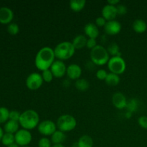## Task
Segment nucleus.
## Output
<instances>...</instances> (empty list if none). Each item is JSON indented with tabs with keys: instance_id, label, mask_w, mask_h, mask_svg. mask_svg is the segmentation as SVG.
<instances>
[{
	"instance_id": "nucleus-1",
	"label": "nucleus",
	"mask_w": 147,
	"mask_h": 147,
	"mask_svg": "<svg viewBox=\"0 0 147 147\" xmlns=\"http://www.w3.org/2000/svg\"><path fill=\"white\" fill-rule=\"evenodd\" d=\"M55 55L54 49L50 47H42L37 52L34 58V64L36 67L41 71L48 70L54 63Z\"/></svg>"
},
{
	"instance_id": "nucleus-2",
	"label": "nucleus",
	"mask_w": 147,
	"mask_h": 147,
	"mask_svg": "<svg viewBox=\"0 0 147 147\" xmlns=\"http://www.w3.org/2000/svg\"><path fill=\"white\" fill-rule=\"evenodd\" d=\"M40 116L37 111L28 109L21 113L19 123L24 129L32 130L37 127L40 123Z\"/></svg>"
},
{
	"instance_id": "nucleus-3",
	"label": "nucleus",
	"mask_w": 147,
	"mask_h": 147,
	"mask_svg": "<svg viewBox=\"0 0 147 147\" xmlns=\"http://www.w3.org/2000/svg\"><path fill=\"white\" fill-rule=\"evenodd\" d=\"M76 52V48L74 47L71 42L64 41L59 43L54 48V53L55 57L57 60L63 61L70 59L73 57Z\"/></svg>"
},
{
	"instance_id": "nucleus-4",
	"label": "nucleus",
	"mask_w": 147,
	"mask_h": 147,
	"mask_svg": "<svg viewBox=\"0 0 147 147\" xmlns=\"http://www.w3.org/2000/svg\"><path fill=\"white\" fill-rule=\"evenodd\" d=\"M91 62L96 65H104L107 64L110 59V55L108 53L107 49L103 45H98L96 47L91 50L90 53Z\"/></svg>"
},
{
	"instance_id": "nucleus-5",
	"label": "nucleus",
	"mask_w": 147,
	"mask_h": 147,
	"mask_svg": "<svg viewBox=\"0 0 147 147\" xmlns=\"http://www.w3.org/2000/svg\"><path fill=\"white\" fill-rule=\"evenodd\" d=\"M56 124L58 130L65 133L75 129L77 126V121L72 115L63 114L57 119Z\"/></svg>"
},
{
	"instance_id": "nucleus-6",
	"label": "nucleus",
	"mask_w": 147,
	"mask_h": 147,
	"mask_svg": "<svg viewBox=\"0 0 147 147\" xmlns=\"http://www.w3.org/2000/svg\"><path fill=\"white\" fill-rule=\"evenodd\" d=\"M107 65L110 73H115L119 76L124 73L126 68V61L121 56H113L110 57Z\"/></svg>"
},
{
	"instance_id": "nucleus-7",
	"label": "nucleus",
	"mask_w": 147,
	"mask_h": 147,
	"mask_svg": "<svg viewBox=\"0 0 147 147\" xmlns=\"http://www.w3.org/2000/svg\"><path fill=\"white\" fill-rule=\"evenodd\" d=\"M43 82L44 80L42 77V75L37 72H34V73H30L27 76L25 83L27 88H29L30 90H34L40 88L42 86Z\"/></svg>"
},
{
	"instance_id": "nucleus-8",
	"label": "nucleus",
	"mask_w": 147,
	"mask_h": 147,
	"mask_svg": "<svg viewBox=\"0 0 147 147\" xmlns=\"http://www.w3.org/2000/svg\"><path fill=\"white\" fill-rule=\"evenodd\" d=\"M57 124L51 120L42 121L37 126L39 133L45 136H52L57 131Z\"/></svg>"
},
{
	"instance_id": "nucleus-9",
	"label": "nucleus",
	"mask_w": 147,
	"mask_h": 147,
	"mask_svg": "<svg viewBox=\"0 0 147 147\" xmlns=\"http://www.w3.org/2000/svg\"><path fill=\"white\" fill-rule=\"evenodd\" d=\"M15 138V143L20 146H28L32 142V136L30 131L27 129H20L17 133L14 134Z\"/></svg>"
},
{
	"instance_id": "nucleus-10",
	"label": "nucleus",
	"mask_w": 147,
	"mask_h": 147,
	"mask_svg": "<svg viewBox=\"0 0 147 147\" xmlns=\"http://www.w3.org/2000/svg\"><path fill=\"white\" fill-rule=\"evenodd\" d=\"M50 69L53 76L57 78L63 77L66 74V71H67V67L65 63L60 60H55Z\"/></svg>"
},
{
	"instance_id": "nucleus-11",
	"label": "nucleus",
	"mask_w": 147,
	"mask_h": 147,
	"mask_svg": "<svg viewBox=\"0 0 147 147\" xmlns=\"http://www.w3.org/2000/svg\"><path fill=\"white\" fill-rule=\"evenodd\" d=\"M121 30V24L117 20L107 21L104 26V31L109 35H116Z\"/></svg>"
},
{
	"instance_id": "nucleus-12",
	"label": "nucleus",
	"mask_w": 147,
	"mask_h": 147,
	"mask_svg": "<svg viewBox=\"0 0 147 147\" xmlns=\"http://www.w3.org/2000/svg\"><path fill=\"white\" fill-rule=\"evenodd\" d=\"M66 75L70 80H77L78 79L80 78V76L82 75L81 67L76 63L69 65L67 67Z\"/></svg>"
},
{
	"instance_id": "nucleus-13",
	"label": "nucleus",
	"mask_w": 147,
	"mask_h": 147,
	"mask_svg": "<svg viewBox=\"0 0 147 147\" xmlns=\"http://www.w3.org/2000/svg\"><path fill=\"white\" fill-rule=\"evenodd\" d=\"M102 17H104L106 21H111L116 19V16L118 15L117 9L116 6L110 5L107 4L102 9Z\"/></svg>"
},
{
	"instance_id": "nucleus-14",
	"label": "nucleus",
	"mask_w": 147,
	"mask_h": 147,
	"mask_svg": "<svg viewBox=\"0 0 147 147\" xmlns=\"http://www.w3.org/2000/svg\"><path fill=\"white\" fill-rule=\"evenodd\" d=\"M127 99L126 96L121 92H116L112 96V103L118 109H123L127 105Z\"/></svg>"
},
{
	"instance_id": "nucleus-15",
	"label": "nucleus",
	"mask_w": 147,
	"mask_h": 147,
	"mask_svg": "<svg viewBox=\"0 0 147 147\" xmlns=\"http://www.w3.org/2000/svg\"><path fill=\"white\" fill-rule=\"evenodd\" d=\"M14 19V12L8 7L0 8V23L3 24H9Z\"/></svg>"
},
{
	"instance_id": "nucleus-16",
	"label": "nucleus",
	"mask_w": 147,
	"mask_h": 147,
	"mask_svg": "<svg viewBox=\"0 0 147 147\" xmlns=\"http://www.w3.org/2000/svg\"><path fill=\"white\" fill-rule=\"evenodd\" d=\"M84 32L88 38L96 39L99 36L98 27L95 23L89 22L86 24L84 27Z\"/></svg>"
},
{
	"instance_id": "nucleus-17",
	"label": "nucleus",
	"mask_w": 147,
	"mask_h": 147,
	"mask_svg": "<svg viewBox=\"0 0 147 147\" xmlns=\"http://www.w3.org/2000/svg\"><path fill=\"white\" fill-rule=\"evenodd\" d=\"M87 37H86V35H83V34H78L77 36L73 38V41L71 42L72 44L73 45L74 47L76 49H82L86 46V43H87Z\"/></svg>"
},
{
	"instance_id": "nucleus-18",
	"label": "nucleus",
	"mask_w": 147,
	"mask_h": 147,
	"mask_svg": "<svg viewBox=\"0 0 147 147\" xmlns=\"http://www.w3.org/2000/svg\"><path fill=\"white\" fill-rule=\"evenodd\" d=\"M19 126H20V123L17 121H14L9 120L7 123L4 125V129L6 133L12 134H15L17 131H19Z\"/></svg>"
},
{
	"instance_id": "nucleus-19",
	"label": "nucleus",
	"mask_w": 147,
	"mask_h": 147,
	"mask_svg": "<svg viewBox=\"0 0 147 147\" xmlns=\"http://www.w3.org/2000/svg\"><path fill=\"white\" fill-rule=\"evenodd\" d=\"M66 135L64 132L60 130H57L51 136V142L53 144H63L65 141Z\"/></svg>"
},
{
	"instance_id": "nucleus-20",
	"label": "nucleus",
	"mask_w": 147,
	"mask_h": 147,
	"mask_svg": "<svg viewBox=\"0 0 147 147\" xmlns=\"http://www.w3.org/2000/svg\"><path fill=\"white\" fill-rule=\"evenodd\" d=\"M132 27L136 32L143 33L146 30L147 24L144 20L137 19L134 21L133 24H132Z\"/></svg>"
},
{
	"instance_id": "nucleus-21",
	"label": "nucleus",
	"mask_w": 147,
	"mask_h": 147,
	"mask_svg": "<svg viewBox=\"0 0 147 147\" xmlns=\"http://www.w3.org/2000/svg\"><path fill=\"white\" fill-rule=\"evenodd\" d=\"M78 147H93V140L89 135H83L78 141Z\"/></svg>"
},
{
	"instance_id": "nucleus-22",
	"label": "nucleus",
	"mask_w": 147,
	"mask_h": 147,
	"mask_svg": "<svg viewBox=\"0 0 147 147\" xmlns=\"http://www.w3.org/2000/svg\"><path fill=\"white\" fill-rule=\"evenodd\" d=\"M86 4L85 0H71L70 1V7L75 12H79L83 9Z\"/></svg>"
},
{
	"instance_id": "nucleus-23",
	"label": "nucleus",
	"mask_w": 147,
	"mask_h": 147,
	"mask_svg": "<svg viewBox=\"0 0 147 147\" xmlns=\"http://www.w3.org/2000/svg\"><path fill=\"white\" fill-rule=\"evenodd\" d=\"M105 82L109 86H116L120 83V77L117 74L109 73H108V76L105 80Z\"/></svg>"
},
{
	"instance_id": "nucleus-24",
	"label": "nucleus",
	"mask_w": 147,
	"mask_h": 147,
	"mask_svg": "<svg viewBox=\"0 0 147 147\" xmlns=\"http://www.w3.org/2000/svg\"><path fill=\"white\" fill-rule=\"evenodd\" d=\"M75 86L80 91H86L90 87V83L88 80L85 78H79L76 80Z\"/></svg>"
},
{
	"instance_id": "nucleus-25",
	"label": "nucleus",
	"mask_w": 147,
	"mask_h": 147,
	"mask_svg": "<svg viewBox=\"0 0 147 147\" xmlns=\"http://www.w3.org/2000/svg\"><path fill=\"white\" fill-rule=\"evenodd\" d=\"M108 53L109 55L113 56H121V54L120 53V48L117 43L111 42L108 45L107 48Z\"/></svg>"
},
{
	"instance_id": "nucleus-26",
	"label": "nucleus",
	"mask_w": 147,
	"mask_h": 147,
	"mask_svg": "<svg viewBox=\"0 0 147 147\" xmlns=\"http://www.w3.org/2000/svg\"><path fill=\"white\" fill-rule=\"evenodd\" d=\"M139 102L137 99L136 98H131L130 100H128L127 102V105H126V110L127 111L131 112L132 113L136 111L139 109Z\"/></svg>"
},
{
	"instance_id": "nucleus-27",
	"label": "nucleus",
	"mask_w": 147,
	"mask_h": 147,
	"mask_svg": "<svg viewBox=\"0 0 147 147\" xmlns=\"http://www.w3.org/2000/svg\"><path fill=\"white\" fill-rule=\"evenodd\" d=\"M1 142H2L3 145L7 146L8 147L10 145L13 144L15 143V138H14V135L12 134L5 133L3 136L2 139H1Z\"/></svg>"
},
{
	"instance_id": "nucleus-28",
	"label": "nucleus",
	"mask_w": 147,
	"mask_h": 147,
	"mask_svg": "<svg viewBox=\"0 0 147 147\" xmlns=\"http://www.w3.org/2000/svg\"><path fill=\"white\" fill-rule=\"evenodd\" d=\"M10 111L5 107H0V124L7 123L9 119Z\"/></svg>"
},
{
	"instance_id": "nucleus-29",
	"label": "nucleus",
	"mask_w": 147,
	"mask_h": 147,
	"mask_svg": "<svg viewBox=\"0 0 147 147\" xmlns=\"http://www.w3.org/2000/svg\"><path fill=\"white\" fill-rule=\"evenodd\" d=\"M7 31L11 35H16L19 33L20 32V27H19L18 24H16L14 22L10 23L9 24H8V27H7Z\"/></svg>"
},
{
	"instance_id": "nucleus-30",
	"label": "nucleus",
	"mask_w": 147,
	"mask_h": 147,
	"mask_svg": "<svg viewBox=\"0 0 147 147\" xmlns=\"http://www.w3.org/2000/svg\"><path fill=\"white\" fill-rule=\"evenodd\" d=\"M41 75L44 82H46V83H50L53 80V78H54L50 69L42 71V73Z\"/></svg>"
},
{
	"instance_id": "nucleus-31",
	"label": "nucleus",
	"mask_w": 147,
	"mask_h": 147,
	"mask_svg": "<svg viewBox=\"0 0 147 147\" xmlns=\"http://www.w3.org/2000/svg\"><path fill=\"white\" fill-rule=\"evenodd\" d=\"M52 142L47 137H42L39 140L38 147H52Z\"/></svg>"
},
{
	"instance_id": "nucleus-32",
	"label": "nucleus",
	"mask_w": 147,
	"mask_h": 147,
	"mask_svg": "<svg viewBox=\"0 0 147 147\" xmlns=\"http://www.w3.org/2000/svg\"><path fill=\"white\" fill-rule=\"evenodd\" d=\"M96 77H97V78L99 79V80H105L108 76V73L106 70H103V69H99V70H97V72H96Z\"/></svg>"
},
{
	"instance_id": "nucleus-33",
	"label": "nucleus",
	"mask_w": 147,
	"mask_h": 147,
	"mask_svg": "<svg viewBox=\"0 0 147 147\" xmlns=\"http://www.w3.org/2000/svg\"><path fill=\"white\" fill-rule=\"evenodd\" d=\"M21 116V113L17 111H11L9 113V120L19 122Z\"/></svg>"
},
{
	"instance_id": "nucleus-34",
	"label": "nucleus",
	"mask_w": 147,
	"mask_h": 147,
	"mask_svg": "<svg viewBox=\"0 0 147 147\" xmlns=\"http://www.w3.org/2000/svg\"><path fill=\"white\" fill-rule=\"evenodd\" d=\"M116 9H117L118 14L119 15H124L127 13V7L123 4H119L116 6Z\"/></svg>"
},
{
	"instance_id": "nucleus-35",
	"label": "nucleus",
	"mask_w": 147,
	"mask_h": 147,
	"mask_svg": "<svg viewBox=\"0 0 147 147\" xmlns=\"http://www.w3.org/2000/svg\"><path fill=\"white\" fill-rule=\"evenodd\" d=\"M138 123L143 129H147V116H142L138 119Z\"/></svg>"
},
{
	"instance_id": "nucleus-36",
	"label": "nucleus",
	"mask_w": 147,
	"mask_h": 147,
	"mask_svg": "<svg viewBox=\"0 0 147 147\" xmlns=\"http://www.w3.org/2000/svg\"><path fill=\"white\" fill-rule=\"evenodd\" d=\"M97 41H96V39H93V38H88L87 40V43H86V47H88L90 50H93L94 47H96L97 46Z\"/></svg>"
},
{
	"instance_id": "nucleus-37",
	"label": "nucleus",
	"mask_w": 147,
	"mask_h": 147,
	"mask_svg": "<svg viewBox=\"0 0 147 147\" xmlns=\"http://www.w3.org/2000/svg\"><path fill=\"white\" fill-rule=\"evenodd\" d=\"M106 22H107L106 20L104 17H102V16L101 17H97V18L96 19V21H95V24H96L98 27H104V26L106 25Z\"/></svg>"
},
{
	"instance_id": "nucleus-38",
	"label": "nucleus",
	"mask_w": 147,
	"mask_h": 147,
	"mask_svg": "<svg viewBox=\"0 0 147 147\" xmlns=\"http://www.w3.org/2000/svg\"><path fill=\"white\" fill-rule=\"evenodd\" d=\"M107 3L109 4H110V5H113V6H117L118 4H120V1H119V0H109V1H107Z\"/></svg>"
},
{
	"instance_id": "nucleus-39",
	"label": "nucleus",
	"mask_w": 147,
	"mask_h": 147,
	"mask_svg": "<svg viewBox=\"0 0 147 147\" xmlns=\"http://www.w3.org/2000/svg\"><path fill=\"white\" fill-rule=\"evenodd\" d=\"M132 116V113L131 112H129V111H127L126 113V114H125V117L126 118V119H130L131 117Z\"/></svg>"
},
{
	"instance_id": "nucleus-40",
	"label": "nucleus",
	"mask_w": 147,
	"mask_h": 147,
	"mask_svg": "<svg viewBox=\"0 0 147 147\" xmlns=\"http://www.w3.org/2000/svg\"><path fill=\"white\" fill-rule=\"evenodd\" d=\"M4 134V131H3V129H1V127L0 126V141H1V139H2Z\"/></svg>"
},
{
	"instance_id": "nucleus-41",
	"label": "nucleus",
	"mask_w": 147,
	"mask_h": 147,
	"mask_svg": "<svg viewBox=\"0 0 147 147\" xmlns=\"http://www.w3.org/2000/svg\"><path fill=\"white\" fill-rule=\"evenodd\" d=\"M52 147H65L63 144H53Z\"/></svg>"
},
{
	"instance_id": "nucleus-42",
	"label": "nucleus",
	"mask_w": 147,
	"mask_h": 147,
	"mask_svg": "<svg viewBox=\"0 0 147 147\" xmlns=\"http://www.w3.org/2000/svg\"><path fill=\"white\" fill-rule=\"evenodd\" d=\"M8 147H20V146H19L18 144H16V143H14V144H11V145H10V146H9Z\"/></svg>"
},
{
	"instance_id": "nucleus-43",
	"label": "nucleus",
	"mask_w": 147,
	"mask_h": 147,
	"mask_svg": "<svg viewBox=\"0 0 147 147\" xmlns=\"http://www.w3.org/2000/svg\"><path fill=\"white\" fill-rule=\"evenodd\" d=\"M73 147H78V145L77 142H76V143H75V144H73Z\"/></svg>"
},
{
	"instance_id": "nucleus-44",
	"label": "nucleus",
	"mask_w": 147,
	"mask_h": 147,
	"mask_svg": "<svg viewBox=\"0 0 147 147\" xmlns=\"http://www.w3.org/2000/svg\"><path fill=\"white\" fill-rule=\"evenodd\" d=\"M23 147H30V146H23Z\"/></svg>"
}]
</instances>
